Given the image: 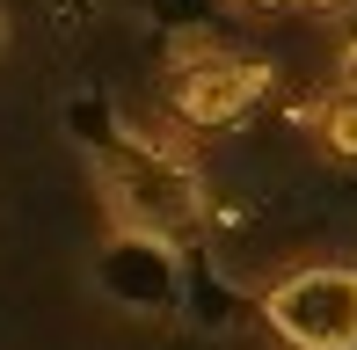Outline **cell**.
<instances>
[{
    "mask_svg": "<svg viewBox=\"0 0 357 350\" xmlns=\"http://www.w3.org/2000/svg\"><path fill=\"white\" fill-rule=\"evenodd\" d=\"M263 321L284 350H357V263H299L263 292Z\"/></svg>",
    "mask_w": 357,
    "mask_h": 350,
    "instance_id": "7a4b0ae2",
    "label": "cell"
},
{
    "mask_svg": "<svg viewBox=\"0 0 357 350\" xmlns=\"http://www.w3.org/2000/svg\"><path fill=\"white\" fill-rule=\"evenodd\" d=\"M306 132H314V146L328 153V161H343V168H357V95H343V88H328L314 109H306Z\"/></svg>",
    "mask_w": 357,
    "mask_h": 350,
    "instance_id": "277c9868",
    "label": "cell"
},
{
    "mask_svg": "<svg viewBox=\"0 0 357 350\" xmlns=\"http://www.w3.org/2000/svg\"><path fill=\"white\" fill-rule=\"evenodd\" d=\"M328 73H335V88L343 95H357V22L335 37V59H328Z\"/></svg>",
    "mask_w": 357,
    "mask_h": 350,
    "instance_id": "5b68a950",
    "label": "cell"
},
{
    "mask_svg": "<svg viewBox=\"0 0 357 350\" xmlns=\"http://www.w3.org/2000/svg\"><path fill=\"white\" fill-rule=\"evenodd\" d=\"M0 52H8V8H0Z\"/></svg>",
    "mask_w": 357,
    "mask_h": 350,
    "instance_id": "52a82bcc",
    "label": "cell"
},
{
    "mask_svg": "<svg viewBox=\"0 0 357 350\" xmlns=\"http://www.w3.org/2000/svg\"><path fill=\"white\" fill-rule=\"evenodd\" d=\"M270 95V66L263 59H234V52H212V59H183L168 73V109L197 132H219V124H241L255 102Z\"/></svg>",
    "mask_w": 357,
    "mask_h": 350,
    "instance_id": "3957f363",
    "label": "cell"
},
{
    "mask_svg": "<svg viewBox=\"0 0 357 350\" xmlns=\"http://www.w3.org/2000/svg\"><path fill=\"white\" fill-rule=\"evenodd\" d=\"M95 190H102L109 219L124 234H183L190 219L204 212V190H197V168L183 153L153 146V139H117V146L95 161Z\"/></svg>",
    "mask_w": 357,
    "mask_h": 350,
    "instance_id": "6da1fadb",
    "label": "cell"
},
{
    "mask_svg": "<svg viewBox=\"0 0 357 350\" xmlns=\"http://www.w3.org/2000/svg\"><path fill=\"white\" fill-rule=\"evenodd\" d=\"M291 8H306V15H350L357 0H291Z\"/></svg>",
    "mask_w": 357,
    "mask_h": 350,
    "instance_id": "8992f818",
    "label": "cell"
}]
</instances>
